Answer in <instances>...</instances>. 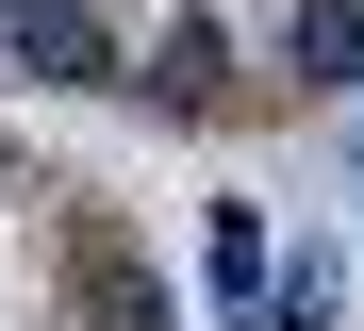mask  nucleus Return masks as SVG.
I'll use <instances>...</instances> for the list:
<instances>
[{
  "label": "nucleus",
  "mask_w": 364,
  "mask_h": 331,
  "mask_svg": "<svg viewBox=\"0 0 364 331\" xmlns=\"http://www.w3.org/2000/svg\"><path fill=\"white\" fill-rule=\"evenodd\" d=\"M17 66H50V83H100V17H83V0H17Z\"/></svg>",
  "instance_id": "obj_1"
},
{
  "label": "nucleus",
  "mask_w": 364,
  "mask_h": 331,
  "mask_svg": "<svg viewBox=\"0 0 364 331\" xmlns=\"http://www.w3.org/2000/svg\"><path fill=\"white\" fill-rule=\"evenodd\" d=\"M83 298H100V331H166V298H149V265L116 248V232H83Z\"/></svg>",
  "instance_id": "obj_2"
},
{
  "label": "nucleus",
  "mask_w": 364,
  "mask_h": 331,
  "mask_svg": "<svg viewBox=\"0 0 364 331\" xmlns=\"http://www.w3.org/2000/svg\"><path fill=\"white\" fill-rule=\"evenodd\" d=\"M298 66L315 83H364V0H298Z\"/></svg>",
  "instance_id": "obj_3"
},
{
  "label": "nucleus",
  "mask_w": 364,
  "mask_h": 331,
  "mask_svg": "<svg viewBox=\"0 0 364 331\" xmlns=\"http://www.w3.org/2000/svg\"><path fill=\"white\" fill-rule=\"evenodd\" d=\"M149 83H166V100H199V83H215V17H182V33L149 50Z\"/></svg>",
  "instance_id": "obj_4"
},
{
  "label": "nucleus",
  "mask_w": 364,
  "mask_h": 331,
  "mask_svg": "<svg viewBox=\"0 0 364 331\" xmlns=\"http://www.w3.org/2000/svg\"><path fill=\"white\" fill-rule=\"evenodd\" d=\"M0 17H17V0H0Z\"/></svg>",
  "instance_id": "obj_5"
}]
</instances>
